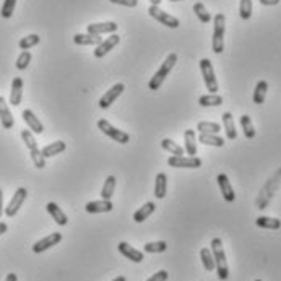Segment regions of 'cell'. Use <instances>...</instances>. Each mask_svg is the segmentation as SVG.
I'll use <instances>...</instances> for the list:
<instances>
[{
    "mask_svg": "<svg viewBox=\"0 0 281 281\" xmlns=\"http://www.w3.org/2000/svg\"><path fill=\"white\" fill-rule=\"evenodd\" d=\"M280 185H281V168L273 174L272 177L268 179L267 184H265L263 187H262L260 194H258V197L255 200V205H257L258 210H265V208H267L268 203H270V200H272L273 195L278 192Z\"/></svg>",
    "mask_w": 281,
    "mask_h": 281,
    "instance_id": "obj_1",
    "label": "cell"
},
{
    "mask_svg": "<svg viewBox=\"0 0 281 281\" xmlns=\"http://www.w3.org/2000/svg\"><path fill=\"white\" fill-rule=\"evenodd\" d=\"M211 252H213L215 268H216V273H218V278L221 281H226L229 278V267H227L226 253H225V249H223V242L220 237L211 239Z\"/></svg>",
    "mask_w": 281,
    "mask_h": 281,
    "instance_id": "obj_2",
    "label": "cell"
},
{
    "mask_svg": "<svg viewBox=\"0 0 281 281\" xmlns=\"http://www.w3.org/2000/svg\"><path fill=\"white\" fill-rule=\"evenodd\" d=\"M176 63H177V54H176V52H171V54L166 57V60L161 63V67L158 68V72L151 77L150 83H148V88H150L151 91H156V89H160L161 84L168 78L169 73H171V70L174 68Z\"/></svg>",
    "mask_w": 281,
    "mask_h": 281,
    "instance_id": "obj_3",
    "label": "cell"
},
{
    "mask_svg": "<svg viewBox=\"0 0 281 281\" xmlns=\"http://www.w3.org/2000/svg\"><path fill=\"white\" fill-rule=\"evenodd\" d=\"M213 26V41H211V49L215 54H221L225 51V31H226V17L223 13H218L215 17Z\"/></svg>",
    "mask_w": 281,
    "mask_h": 281,
    "instance_id": "obj_4",
    "label": "cell"
},
{
    "mask_svg": "<svg viewBox=\"0 0 281 281\" xmlns=\"http://www.w3.org/2000/svg\"><path fill=\"white\" fill-rule=\"evenodd\" d=\"M98 129L103 132L106 137H109V139H112L114 141H117V143H122V145H125V143L130 141L129 134H125V132L120 130V129H115V127L106 119H99L98 120Z\"/></svg>",
    "mask_w": 281,
    "mask_h": 281,
    "instance_id": "obj_5",
    "label": "cell"
},
{
    "mask_svg": "<svg viewBox=\"0 0 281 281\" xmlns=\"http://www.w3.org/2000/svg\"><path fill=\"white\" fill-rule=\"evenodd\" d=\"M200 70H201V77H203L206 89H208L211 94H216L220 86H218V80H216L213 65H211V60L210 59H201L200 60Z\"/></svg>",
    "mask_w": 281,
    "mask_h": 281,
    "instance_id": "obj_6",
    "label": "cell"
},
{
    "mask_svg": "<svg viewBox=\"0 0 281 281\" xmlns=\"http://www.w3.org/2000/svg\"><path fill=\"white\" fill-rule=\"evenodd\" d=\"M148 13H150L151 18H155L156 21H160L161 25L168 26V28L176 29V28H179V25H181V21H179L176 17H172V15L166 13L164 10H161L160 7H155V5H150V8H148Z\"/></svg>",
    "mask_w": 281,
    "mask_h": 281,
    "instance_id": "obj_7",
    "label": "cell"
},
{
    "mask_svg": "<svg viewBox=\"0 0 281 281\" xmlns=\"http://www.w3.org/2000/svg\"><path fill=\"white\" fill-rule=\"evenodd\" d=\"M26 197H28V190H26L25 187H20V189H17V192L13 194V197H12V200H10L8 206H5L3 213L7 215L8 218H13V216L17 215L18 211H20L21 205L25 203Z\"/></svg>",
    "mask_w": 281,
    "mask_h": 281,
    "instance_id": "obj_8",
    "label": "cell"
},
{
    "mask_svg": "<svg viewBox=\"0 0 281 281\" xmlns=\"http://www.w3.org/2000/svg\"><path fill=\"white\" fill-rule=\"evenodd\" d=\"M168 164L179 169H198L201 168V160L197 156H171L168 158Z\"/></svg>",
    "mask_w": 281,
    "mask_h": 281,
    "instance_id": "obj_9",
    "label": "cell"
},
{
    "mask_svg": "<svg viewBox=\"0 0 281 281\" xmlns=\"http://www.w3.org/2000/svg\"><path fill=\"white\" fill-rule=\"evenodd\" d=\"M124 83H115L112 88H109L108 91H106L103 96L99 99V108L101 109H108L112 106V103H115V99H117L122 93H124Z\"/></svg>",
    "mask_w": 281,
    "mask_h": 281,
    "instance_id": "obj_10",
    "label": "cell"
},
{
    "mask_svg": "<svg viewBox=\"0 0 281 281\" xmlns=\"http://www.w3.org/2000/svg\"><path fill=\"white\" fill-rule=\"evenodd\" d=\"M119 28L117 23L114 21H104V23H93V25H88L86 28V33L88 34H94V36H101V34H112L115 33Z\"/></svg>",
    "mask_w": 281,
    "mask_h": 281,
    "instance_id": "obj_11",
    "label": "cell"
},
{
    "mask_svg": "<svg viewBox=\"0 0 281 281\" xmlns=\"http://www.w3.org/2000/svg\"><path fill=\"white\" fill-rule=\"evenodd\" d=\"M60 241H62V234H60V232H52V234L42 237L41 241H38V242L34 244V246H33V252L34 253H42L44 251H47V249L57 246V244H59Z\"/></svg>",
    "mask_w": 281,
    "mask_h": 281,
    "instance_id": "obj_12",
    "label": "cell"
},
{
    "mask_svg": "<svg viewBox=\"0 0 281 281\" xmlns=\"http://www.w3.org/2000/svg\"><path fill=\"white\" fill-rule=\"evenodd\" d=\"M119 42H120V36H119V34H115V33H112L108 39L103 41V42H101V44L96 46V49H94V57H98V59H101V57L108 56L109 52L112 51L115 46L119 44Z\"/></svg>",
    "mask_w": 281,
    "mask_h": 281,
    "instance_id": "obj_13",
    "label": "cell"
},
{
    "mask_svg": "<svg viewBox=\"0 0 281 281\" xmlns=\"http://www.w3.org/2000/svg\"><path fill=\"white\" fill-rule=\"evenodd\" d=\"M114 205L111 200H94V201H89V203L84 205V211L89 215H96V213H109L112 211Z\"/></svg>",
    "mask_w": 281,
    "mask_h": 281,
    "instance_id": "obj_14",
    "label": "cell"
},
{
    "mask_svg": "<svg viewBox=\"0 0 281 281\" xmlns=\"http://www.w3.org/2000/svg\"><path fill=\"white\" fill-rule=\"evenodd\" d=\"M216 182H218V185H220L223 198H225L227 203H232V201L236 200V194H234V189H232V185L229 182V177H227L226 174H220V176L216 177Z\"/></svg>",
    "mask_w": 281,
    "mask_h": 281,
    "instance_id": "obj_15",
    "label": "cell"
},
{
    "mask_svg": "<svg viewBox=\"0 0 281 281\" xmlns=\"http://www.w3.org/2000/svg\"><path fill=\"white\" fill-rule=\"evenodd\" d=\"M119 252L124 255L125 258H129V260L132 262H135V263H140L143 260V252H140L139 249H135V247H132L130 244H127V242H119Z\"/></svg>",
    "mask_w": 281,
    "mask_h": 281,
    "instance_id": "obj_16",
    "label": "cell"
},
{
    "mask_svg": "<svg viewBox=\"0 0 281 281\" xmlns=\"http://www.w3.org/2000/svg\"><path fill=\"white\" fill-rule=\"evenodd\" d=\"M23 120L26 122V125L29 127V130L33 132V134H42V132H44V125H42V122L36 117L31 109L23 111Z\"/></svg>",
    "mask_w": 281,
    "mask_h": 281,
    "instance_id": "obj_17",
    "label": "cell"
},
{
    "mask_svg": "<svg viewBox=\"0 0 281 281\" xmlns=\"http://www.w3.org/2000/svg\"><path fill=\"white\" fill-rule=\"evenodd\" d=\"M0 124H2L3 129H12L15 125V120H13V115L10 112L8 109V104L7 101H5L3 96H0Z\"/></svg>",
    "mask_w": 281,
    "mask_h": 281,
    "instance_id": "obj_18",
    "label": "cell"
},
{
    "mask_svg": "<svg viewBox=\"0 0 281 281\" xmlns=\"http://www.w3.org/2000/svg\"><path fill=\"white\" fill-rule=\"evenodd\" d=\"M46 210H47V213L52 216V220L57 223V225L65 226L67 223H68L67 215L63 213V211L60 210V206L57 205V203H54V201H49V203L46 205Z\"/></svg>",
    "mask_w": 281,
    "mask_h": 281,
    "instance_id": "obj_19",
    "label": "cell"
},
{
    "mask_svg": "<svg viewBox=\"0 0 281 281\" xmlns=\"http://www.w3.org/2000/svg\"><path fill=\"white\" fill-rule=\"evenodd\" d=\"M21 96H23V80L20 77L13 78L12 82V91H10V104L12 106H20Z\"/></svg>",
    "mask_w": 281,
    "mask_h": 281,
    "instance_id": "obj_20",
    "label": "cell"
},
{
    "mask_svg": "<svg viewBox=\"0 0 281 281\" xmlns=\"http://www.w3.org/2000/svg\"><path fill=\"white\" fill-rule=\"evenodd\" d=\"M184 141H185L184 150L187 151V155H190V156L197 155V135H195V130H192V129L185 130L184 132Z\"/></svg>",
    "mask_w": 281,
    "mask_h": 281,
    "instance_id": "obj_21",
    "label": "cell"
},
{
    "mask_svg": "<svg viewBox=\"0 0 281 281\" xmlns=\"http://www.w3.org/2000/svg\"><path fill=\"white\" fill-rule=\"evenodd\" d=\"M65 148H67L65 141L59 140V141L51 143V145H46V146L41 150V153H42V156H44V158H52V156L60 155L62 151H65Z\"/></svg>",
    "mask_w": 281,
    "mask_h": 281,
    "instance_id": "obj_22",
    "label": "cell"
},
{
    "mask_svg": "<svg viewBox=\"0 0 281 281\" xmlns=\"http://www.w3.org/2000/svg\"><path fill=\"white\" fill-rule=\"evenodd\" d=\"M166 192H168V176L164 172H160L155 181V197L161 200L166 197Z\"/></svg>",
    "mask_w": 281,
    "mask_h": 281,
    "instance_id": "obj_23",
    "label": "cell"
},
{
    "mask_svg": "<svg viewBox=\"0 0 281 281\" xmlns=\"http://www.w3.org/2000/svg\"><path fill=\"white\" fill-rule=\"evenodd\" d=\"M223 125H225V132H226L227 139H229V140H236L237 139V130H236L234 119H232V114L231 112H225V114H223Z\"/></svg>",
    "mask_w": 281,
    "mask_h": 281,
    "instance_id": "obj_24",
    "label": "cell"
},
{
    "mask_svg": "<svg viewBox=\"0 0 281 281\" xmlns=\"http://www.w3.org/2000/svg\"><path fill=\"white\" fill-rule=\"evenodd\" d=\"M73 42L78 46H98L103 42L101 36H94V34H75L73 36Z\"/></svg>",
    "mask_w": 281,
    "mask_h": 281,
    "instance_id": "obj_25",
    "label": "cell"
},
{
    "mask_svg": "<svg viewBox=\"0 0 281 281\" xmlns=\"http://www.w3.org/2000/svg\"><path fill=\"white\" fill-rule=\"evenodd\" d=\"M155 210H156V205L153 203V201H146L145 205L140 206V208L134 213V221L135 223H143Z\"/></svg>",
    "mask_w": 281,
    "mask_h": 281,
    "instance_id": "obj_26",
    "label": "cell"
},
{
    "mask_svg": "<svg viewBox=\"0 0 281 281\" xmlns=\"http://www.w3.org/2000/svg\"><path fill=\"white\" fill-rule=\"evenodd\" d=\"M267 91H268V83L265 80H260L255 84V89H253V103L263 104L265 98H267Z\"/></svg>",
    "mask_w": 281,
    "mask_h": 281,
    "instance_id": "obj_27",
    "label": "cell"
},
{
    "mask_svg": "<svg viewBox=\"0 0 281 281\" xmlns=\"http://www.w3.org/2000/svg\"><path fill=\"white\" fill-rule=\"evenodd\" d=\"M114 190H115V177L114 176H108V177H106V181H104L103 189H101V198H103V200H112Z\"/></svg>",
    "mask_w": 281,
    "mask_h": 281,
    "instance_id": "obj_28",
    "label": "cell"
},
{
    "mask_svg": "<svg viewBox=\"0 0 281 281\" xmlns=\"http://www.w3.org/2000/svg\"><path fill=\"white\" fill-rule=\"evenodd\" d=\"M255 225L263 229H280L281 227V220L278 218H268V216H258L255 220Z\"/></svg>",
    "mask_w": 281,
    "mask_h": 281,
    "instance_id": "obj_29",
    "label": "cell"
},
{
    "mask_svg": "<svg viewBox=\"0 0 281 281\" xmlns=\"http://www.w3.org/2000/svg\"><path fill=\"white\" fill-rule=\"evenodd\" d=\"M200 258H201V263H203V268L206 270V272H213L215 270V258H213V252H211L208 247H203L200 251Z\"/></svg>",
    "mask_w": 281,
    "mask_h": 281,
    "instance_id": "obj_30",
    "label": "cell"
},
{
    "mask_svg": "<svg viewBox=\"0 0 281 281\" xmlns=\"http://www.w3.org/2000/svg\"><path fill=\"white\" fill-rule=\"evenodd\" d=\"M198 141L203 143V145L218 146V148H221L223 145H225V139H221V137L215 135V134H200Z\"/></svg>",
    "mask_w": 281,
    "mask_h": 281,
    "instance_id": "obj_31",
    "label": "cell"
},
{
    "mask_svg": "<svg viewBox=\"0 0 281 281\" xmlns=\"http://www.w3.org/2000/svg\"><path fill=\"white\" fill-rule=\"evenodd\" d=\"M161 146H163L166 151L171 153L172 156H184V153H185L184 148H182V146H179L177 143H176V141H172L171 139H164V140H161Z\"/></svg>",
    "mask_w": 281,
    "mask_h": 281,
    "instance_id": "obj_32",
    "label": "cell"
},
{
    "mask_svg": "<svg viewBox=\"0 0 281 281\" xmlns=\"http://www.w3.org/2000/svg\"><path fill=\"white\" fill-rule=\"evenodd\" d=\"M198 104L203 106V108H213V106H221L223 104V98L220 94H205V96L198 98Z\"/></svg>",
    "mask_w": 281,
    "mask_h": 281,
    "instance_id": "obj_33",
    "label": "cell"
},
{
    "mask_svg": "<svg viewBox=\"0 0 281 281\" xmlns=\"http://www.w3.org/2000/svg\"><path fill=\"white\" fill-rule=\"evenodd\" d=\"M241 127H242V132L246 135V139L252 140L255 139V129H253V124H252V119L249 115H241Z\"/></svg>",
    "mask_w": 281,
    "mask_h": 281,
    "instance_id": "obj_34",
    "label": "cell"
},
{
    "mask_svg": "<svg viewBox=\"0 0 281 281\" xmlns=\"http://www.w3.org/2000/svg\"><path fill=\"white\" fill-rule=\"evenodd\" d=\"M197 130L200 132V134H215L218 135V132L221 130L220 124H216V122H205L201 120L197 124Z\"/></svg>",
    "mask_w": 281,
    "mask_h": 281,
    "instance_id": "obj_35",
    "label": "cell"
},
{
    "mask_svg": "<svg viewBox=\"0 0 281 281\" xmlns=\"http://www.w3.org/2000/svg\"><path fill=\"white\" fill-rule=\"evenodd\" d=\"M39 42H41V38L38 34H28V36H25V38L20 39L18 46H20L21 51H28V49H31V47L38 46Z\"/></svg>",
    "mask_w": 281,
    "mask_h": 281,
    "instance_id": "obj_36",
    "label": "cell"
},
{
    "mask_svg": "<svg viewBox=\"0 0 281 281\" xmlns=\"http://www.w3.org/2000/svg\"><path fill=\"white\" fill-rule=\"evenodd\" d=\"M194 12H195V15H197V18L201 21V23H210V21H211L210 12L205 8V5L201 2H197L194 5Z\"/></svg>",
    "mask_w": 281,
    "mask_h": 281,
    "instance_id": "obj_37",
    "label": "cell"
},
{
    "mask_svg": "<svg viewBox=\"0 0 281 281\" xmlns=\"http://www.w3.org/2000/svg\"><path fill=\"white\" fill-rule=\"evenodd\" d=\"M168 249V244L164 241H156V242H148L145 244L143 251L148 252V253H161Z\"/></svg>",
    "mask_w": 281,
    "mask_h": 281,
    "instance_id": "obj_38",
    "label": "cell"
},
{
    "mask_svg": "<svg viewBox=\"0 0 281 281\" xmlns=\"http://www.w3.org/2000/svg\"><path fill=\"white\" fill-rule=\"evenodd\" d=\"M21 140L25 141V145H26V148H28L29 151L38 148V141H36L33 132H31V130H23V132H21Z\"/></svg>",
    "mask_w": 281,
    "mask_h": 281,
    "instance_id": "obj_39",
    "label": "cell"
},
{
    "mask_svg": "<svg viewBox=\"0 0 281 281\" xmlns=\"http://www.w3.org/2000/svg\"><path fill=\"white\" fill-rule=\"evenodd\" d=\"M239 15L242 20H251L252 17V0H241Z\"/></svg>",
    "mask_w": 281,
    "mask_h": 281,
    "instance_id": "obj_40",
    "label": "cell"
},
{
    "mask_svg": "<svg viewBox=\"0 0 281 281\" xmlns=\"http://www.w3.org/2000/svg\"><path fill=\"white\" fill-rule=\"evenodd\" d=\"M31 59H33V56H31L29 51L21 52V54L18 56V59H17V68H18V70H25V68H28Z\"/></svg>",
    "mask_w": 281,
    "mask_h": 281,
    "instance_id": "obj_41",
    "label": "cell"
},
{
    "mask_svg": "<svg viewBox=\"0 0 281 281\" xmlns=\"http://www.w3.org/2000/svg\"><path fill=\"white\" fill-rule=\"evenodd\" d=\"M29 155H31V160H33L36 168H38V169L46 168V158L42 156V153H41L39 148H36V150H31Z\"/></svg>",
    "mask_w": 281,
    "mask_h": 281,
    "instance_id": "obj_42",
    "label": "cell"
},
{
    "mask_svg": "<svg viewBox=\"0 0 281 281\" xmlns=\"http://www.w3.org/2000/svg\"><path fill=\"white\" fill-rule=\"evenodd\" d=\"M15 5H17V0H3V5H2V18H12L13 15V10H15Z\"/></svg>",
    "mask_w": 281,
    "mask_h": 281,
    "instance_id": "obj_43",
    "label": "cell"
},
{
    "mask_svg": "<svg viewBox=\"0 0 281 281\" xmlns=\"http://www.w3.org/2000/svg\"><path fill=\"white\" fill-rule=\"evenodd\" d=\"M168 277H169V275H168L166 270H160V272H156L153 277H150L146 281H166Z\"/></svg>",
    "mask_w": 281,
    "mask_h": 281,
    "instance_id": "obj_44",
    "label": "cell"
},
{
    "mask_svg": "<svg viewBox=\"0 0 281 281\" xmlns=\"http://www.w3.org/2000/svg\"><path fill=\"white\" fill-rule=\"evenodd\" d=\"M109 2L122 5V7H129V8H134L139 5V0H109Z\"/></svg>",
    "mask_w": 281,
    "mask_h": 281,
    "instance_id": "obj_45",
    "label": "cell"
},
{
    "mask_svg": "<svg viewBox=\"0 0 281 281\" xmlns=\"http://www.w3.org/2000/svg\"><path fill=\"white\" fill-rule=\"evenodd\" d=\"M262 5H267V7H273V5H278L280 0H260Z\"/></svg>",
    "mask_w": 281,
    "mask_h": 281,
    "instance_id": "obj_46",
    "label": "cell"
},
{
    "mask_svg": "<svg viewBox=\"0 0 281 281\" xmlns=\"http://www.w3.org/2000/svg\"><path fill=\"white\" fill-rule=\"evenodd\" d=\"M2 215H3V192L0 189V218H2Z\"/></svg>",
    "mask_w": 281,
    "mask_h": 281,
    "instance_id": "obj_47",
    "label": "cell"
},
{
    "mask_svg": "<svg viewBox=\"0 0 281 281\" xmlns=\"http://www.w3.org/2000/svg\"><path fill=\"white\" fill-rule=\"evenodd\" d=\"M7 229H8V226L5 225V223H0V236L5 234V232H7Z\"/></svg>",
    "mask_w": 281,
    "mask_h": 281,
    "instance_id": "obj_48",
    "label": "cell"
},
{
    "mask_svg": "<svg viewBox=\"0 0 281 281\" xmlns=\"http://www.w3.org/2000/svg\"><path fill=\"white\" fill-rule=\"evenodd\" d=\"M5 281H18V278H17V275H15V273H8L7 280H5Z\"/></svg>",
    "mask_w": 281,
    "mask_h": 281,
    "instance_id": "obj_49",
    "label": "cell"
},
{
    "mask_svg": "<svg viewBox=\"0 0 281 281\" xmlns=\"http://www.w3.org/2000/svg\"><path fill=\"white\" fill-rule=\"evenodd\" d=\"M150 3L155 5V7H160V5H161V0H150Z\"/></svg>",
    "mask_w": 281,
    "mask_h": 281,
    "instance_id": "obj_50",
    "label": "cell"
},
{
    "mask_svg": "<svg viewBox=\"0 0 281 281\" xmlns=\"http://www.w3.org/2000/svg\"><path fill=\"white\" fill-rule=\"evenodd\" d=\"M112 281H125V277H117V278L112 280Z\"/></svg>",
    "mask_w": 281,
    "mask_h": 281,
    "instance_id": "obj_51",
    "label": "cell"
},
{
    "mask_svg": "<svg viewBox=\"0 0 281 281\" xmlns=\"http://www.w3.org/2000/svg\"><path fill=\"white\" fill-rule=\"evenodd\" d=\"M171 2H182V0H171Z\"/></svg>",
    "mask_w": 281,
    "mask_h": 281,
    "instance_id": "obj_52",
    "label": "cell"
},
{
    "mask_svg": "<svg viewBox=\"0 0 281 281\" xmlns=\"http://www.w3.org/2000/svg\"><path fill=\"white\" fill-rule=\"evenodd\" d=\"M255 281H262V280H255Z\"/></svg>",
    "mask_w": 281,
    "mask_h": 281,
    "instance_id": "obj_53",
    "label": "cell"
}]
</instances>
